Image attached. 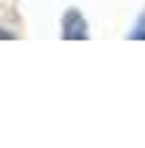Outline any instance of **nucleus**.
Instances as JSON below:
<instances>
[{"label":"nucleus","instance_id":"1","mask_svg":"<svg viewBox=\"0 0 145 148\" xmlns=\"http://www.w3.org/2000/svg\"><path fill=\"white\" fill-rule=\"evenodd\" d=\"M62 38H67V40L89 38V24H86V19H83V14L78 8H67L65 11V16H62Z\"/></svg>","mask_w":145,"mask_h":148},{"label":"nucleus","instance_id":"2","mask_svg":"<svg viewBox=\"0 0 145 148\" xmlns=\"http://www.w3.org/2000/svg\"><path fill=\"white\" fill-rule=\"evenodd\" d=\"M129 38H134V40H137V38H145V11H142V16L137 19V24H134V30L129 32Z\"/></svg>","mask_w":145,"mask_h":148}]
</instances>
